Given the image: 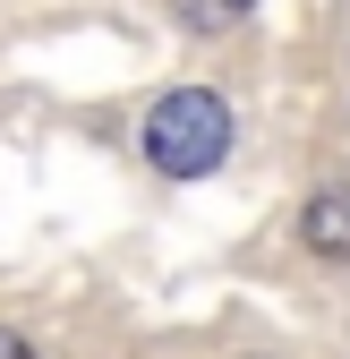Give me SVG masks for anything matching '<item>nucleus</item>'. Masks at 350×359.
Returning <instances> with one entry per match:
<instances>
[{"mask_svg":"<svg viewBox=\"0 0 350 359\" xmlns=\"http://www.w3.org/2000/svg\"><path fill=\"white\" fill-rule=\"evenodd\" d=\"M0 359H34V342H26V334H9V325H0Z\"/></svg>","mask_w":350,"mask_h":359,"instance_id":"4","label":"nucleus"},{"mask_svg":"<svg viewBox=\"0 0 350 359\" xmlns=\"http://www.w3.org/2000/svg\"><path fill=\"white\" fill-rule=\"evenodd\" d=\"M223 154H231V111H223V95L180 86V95H162L146 111V163L162 180H205Z\"/></svg>","mask_w":350,"mask_h":359,"instance_id":"1","label":"nucleus"},{"mask_svg":"<svg viewBox=\"0 0 350 359\" xmlns=\"http://www.w3.org/2000/svg\"><path fill=\"white\" fill-rule=\"evenodd\" d=\"M171 9H180V26H197V34H231L256 0H171Z\"/></svg>","mask_w":350,"mask_h":359,"instance_id":"3","label":"nucleus"},{"mask_svg":"<svg viewBox=\"0 0 350 359\" xmlns=\"http://www.w3.org/2000/svg\"><path fill=\"white\" fill-rule=\"evenodd\" d=\"M299 240L316 257H333V265H350V189H316L308 214H299Z\"/></svg>","mask_w":350,"mask_h":359,"instance_id":"2","label":"nucleus"}]
</instances>
